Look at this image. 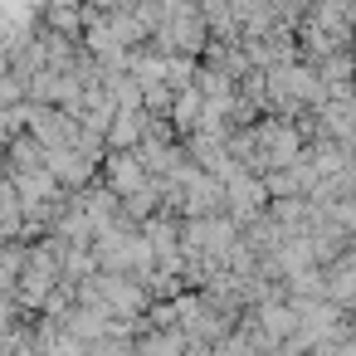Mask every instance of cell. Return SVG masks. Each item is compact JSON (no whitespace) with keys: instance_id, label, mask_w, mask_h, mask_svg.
<instances>
[{"instance_id":"7a4b0ae2","label":"cell","mask_w":356,"mask_h":356,"mask_svg":"<svg viewBox=\"0 0 356 356\" xmlns=\"http://www.w3.org/2000/svg\"><path fill=\"white\" fill-rule=\"evenodd\" d=\"M44 30L79 40L83 35V0H44Z\"/></svg>"},{"instance_id":"6da1fadb","label":"cell","mask_w":356,"mask_h":356,"mask_svg":"<svg viewBox=\"0 0 356 356\" xmlns=\"http://www.w3.org/2000/svg\"><path fill=\"white\" fill-rule=\"evenodd\" d=\"M147 181H152V176L142 171V161H137L132 152H113V156H108V191H113L118 200L137 195V191H142Z\"/></svg>"}]
</instances>
